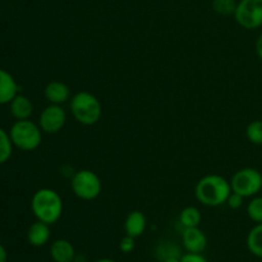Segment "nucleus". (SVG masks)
I'll return each instance as SVG.
<instances>
[{
    "mask_svg": "<svg viewBox=\"0 0 262 262\" xmlns=\"http://www.w3.org/2000/svg\"><path fill=\"white\" fill-rule=\"evenodd\" d=\"M232 193L230 181L219 174H209L197 182L194 194L202 205L209 207H217L227 204L228 197Z\"/></svg>",
    "mask_w": 262,
    "mask_h": 262,
    "instance_id": "obj_1",
    "label": "nucleus"
},
{
    "mask_svg": "<svg viewBox=\"0 0 262 262\" xmlns=\"http://www.w3.org/2000/svg\"><path fill=\"white\" fill-rule=\"evenodd\" d=\"M31 210L36 219L51 225L58 222L63 214V200L54 189L41 188L32 196Z\"/></svg>",
    "mask_w": 262,
    "mask_h": 262,
    "instance_id": "obj_2",
    "label": "nucleus"
},
{
    "mask_svg": "<svg viewBox=\"0 0 262 262\" xmlns=\"http://www.w3.org/2000/svg\"><path fill=\"white\" fill-rule=\"evenodd\" d=\"M71 113L82 125H95L102 115L100 100L89 91H79L71 97Z\"/></svg>",
    "mask_w": 262,
    "mask_h": 262,
    "instance_id": "obj_3",
    "label": "nucleus"
},
{
    "mask_svg": "<svg viewBox=\"0 0 262 262\" xmlns=\"http://www.w3.org/2000/svg\"><path fill=\"white\" fill-rule=\"evenodd\" d=\"M13 146L22 151H33L41 145L42 129L32 120H17L9 130Z\"/></svg>",
    "mask_w": 262,
    "mask_h": 262,
    "instance_id": "obj_4",
    "label": "nucleus"
},
{
    "mask_svg": "<svg viewBox=\"0 0 262 262\" xmlns=\"http://www.w3.org/2000/svg\"><path fill=\"white\" fill-rule=\"evenodd\" d=\"M71 188L78 199L83 201H92L101 194L102 183L95 171L82 169L76 171L71 179Z\"/></svg>",
    "mask_w": 262,
    "mask_h": 262,
    "instance_id": "obj_5",
    "label": "nucleus"
},
{
    "mask_svg": "<svg viewBox=\"0 0 262 262\" xmlns=\"http://www.w3.org/2000/svg\"><path fill=\"white\" fill-rule=\"evenodd\" d=\"M232 191L245 199L255 197L262 189V174L257 169L243 168L235 171L230 179Z\"/></svg>",
    "mask_w": 262,
    "mask_h": 262,
    "instance_id": "obj_6",
    "label": "nucleus"
},
{
    "mask_svg": "<svg viewBox=\"0 0 262 262\" xmlns=\"http://www.w3.org/2000/svg\"><path fill=\"white\" fill-rule=\"evenodd\" d=\"M234 18L241 27L256 30L262 26V0H241L237 4Z\"/></svg>",
    "mask_w": 262,
    "mask_h": 262,
    "instance_id": "obj_7",
    "label": "nucleus"
},
{
    "mask_svg": "<svg viewBox=\"0 0 262 262\" xmlns=\"http://www.w3.org/2000/svg\"><path fill=\"white\" fill-rule=\"evenodd\" d=\"M67 122V113L61 105L50 104L41 112L38 118V125L42 132L55 135L60 132Z\"/></svg>",
    "mask_w": 262,
    "mask_h": 262,
    "instance_id": "obj_8",
    "label": "nucleus"
},
{
    "mask_svg": "<svg viewBox=\"0 0 262 262\" xmlns=\"http://www.w3.org/2000/svg\"><path fill=\"white\" fill-rule=\"evenodd\" d=\"M183 246L187 252L202 253L207 247V237L199 227L184 228L182 233Z\"/></svg>",
    "mask_w": 262,
    "mask_h": 262,
    "instance_id": "obj_9",
    "label": "nucleus"
},
{
    "mask_svg": "<svg viewBox=\"0 0 262 262\" xmlns=\"http://www.w3.org/2000/svg\"><path fill=\"white\" fill-rule=\"evenodd\" d=\"M50 225L43 222H40V220L31 224L27 230V241L33 247H42V246H45L50 241Z\"/></svg>",
    "mask_w": 262,
    "mask_h": 262,
    "instance_id": "obj_10",
    "label": "nucleus"
},
{
    "mask_svg": "<svg viewBox=\"0 0 262 262\" xmlns=\"http://www.w3.org/2000/svg\"><path fill=\"white\" fill-rule=\"evenodd\" d=\"M43 94L50 104L55 105H61L71 99V90L60 81H53L46 84Z\"/></svg>",
    "mask_w": 262,
    "mask_h": 262,
    "instance_id": "obj_11",
    "label": "nucleus"
},
{
    "mask_svg": "<svg viewBox=\"0 0 262 262\" xmlns=\"http://www.w3.org/2000/svg\"><path fill=\"white\" fill-rule=\"evenodd\" d=\"M146 225V216L143 212H141L140 210H133L129 214L127 215L124 222V230L125 234L129 235L132 238H138L145 233Z\"/></svg>",
    "mask_w": 262,
    "mask_h": 262,
    "instance_id": "obj_12",
    "label": "nucleus"
},
{
    "mask_svg": "<svg viewBox=\"0 0 262 262\" xmlns=\"http://www.w3.org/2000/svg\"><path fill=\"white\" fill-rule=\"evenodd\" d=\"M18 95V84L9 72L0 69V105L10 104Z\"/></svg>",
    "mask_w": 262,
    "mask_h": 262,
    "instance_id": "obj_13",
    "label": "nucleus"
},
{
    "mask_svg": "<svg viewBox=\"0 0 262 262\" xmlns=\"http://www.w3.org/2000/svg\"><path fill=\"white\" fill-rule=\"evenodd\" d=\"M50 256L54 262H73L76 258V251L69 241L56 239L50 247Z\"/></svg>",
    "mask_w": 262,
    "mask_h": 262,
    "instance_id": "obj_14",
    "label": "nucleus"
},
{
    "mask_svg": "<svg viewBox=\"0 0 262 262\" xmlns=\"http://www.w3.org/2000/svg\"><path fill=\"white\" fill-rule=\"evenodd\" d=\"M10 113L17 120L30 119L33 113V104L25 95H17L10 101Z\"/></svg>",
    "mask_w": 262,
    "mask_h": 262,
    "instance_id": "obj_15",
    "label": "nucleus"
},
{
    "mask_svg": "<svg viewBox=\"0 0 262 262\" xmlns=\"http://www.w3.org/2000/svg\"><path fill=\"white\" fill-rule=\"evenodd\" d=\"M247 247L252 255L262 258V223L253 227L248 233Z\"/></svg>",
    "mask_w": 262,
    "mask_h": 262,
    "instance_id": "obj_16",
    "label": "nucleus"
},
{
    "mask_svg": "<svg viewBox=\"0 0 262 262\" xmlns=\"http://www.w3.org/2000/svg\"><path fill=\"white\" fill-rule=\"evenodd\" d=\"M201 211H200L197 207L193 206L186 207V209L182 210L181 214H179V223H181V225H183L184 228L199 227V225L201 224Z\"/></svg>",
    "mask_w": 262,
    "mask_h": 262,
    "instance_id": "obj_17",
    "label": "nucleus"
},
{
    "mask_svg": "<svg viewBox=\"0 0 262 262\" xmlns=\"http://www.w3.org/2000/svg\"><path fill=\"white\" fill-rule=\"evenodd\" d=\"M13 152V142L9 133L0 128V165L7 163Z\"/></svg>",
    "mask_w": 262,
    "mask_h": 262,
    "instance_id": "obj_18",
    "label": "nucleus"
},
{
    "mask_svg": "<svg viewBox=\"0 0 262 262\" xmlns=\"http://www.w3.org/2000/svg\"><path fill=\"white\" fill-rule=\"evenodd\" d=\"M246 136L253 145H262V120H253L247 125Z\"/></svg>",
    "mask_w": 262,
    "mask_h": 262,
    "instance_id": "obj_19",
    "label": "nucleus"
},
{
    "mask_svg": "<svg viewBox=\"0 0 262 262\" xmlns=\"http://www.w3.org/2000/svg\"><path fill=\"white\" fill-rule=\"evenodd\" d=\"M235 0H212V9L220 15H232L237 9Z\"/></svg>",
    "mask_w": 262,
    "mask_h": 262,
    "instance_id": "obj_20",
    "label": "nucleus"
},
{
    "mask_svg": "<svg viewBox=\"0 0 262 262\" xmlns=\"http://www.w3.org/2000/svg\"><path fill=\"white\" fill-rule=\"evenodd\" d=\"M156 256L159 257V260L164 261L169 257H181V250L177 245L173 243H161L160 246L156 250Z\"/></svg>",
    "mask_w": 262,
    "mask_h": 262,
    "instance_id": "obj_21",
    "label": "nucleus"
},
{
    "mask_svg": "<svg viewBox=\"0 0 262 262\" xmlns=\"http://www.w3.org/2000/svg\"><path fill=\"white\" fill-rule=\"evenodd\" d=\"M247 214L252 222L262 223V197H253L247 206Z\"/></svg>",
    "mask_w": 262,
    "mask_h": 262,
    "instance_id": "obj_22",
    "label": "nucleus"
},
{
    "mask_svg": "<svg viewBox=\"0 0 262 262\" xmlns=\"http://www.w3.org/2000/svg\"><path fill=\"white\" fill-rule=\"evenodd\" d=\"M243 202H245V197L241 196L239 193H235V192L232 191L230 196L228 197L227 205L233 210H238L243 206Z\"/></svg>",
    "mask_w": 262,
    "mask_h": 262,
    "instance_id": "obj_23",
    "label": "nucleus"
},
{
    "mask_svg": "<svg viewBox=\"0 0 262 262\" xmlns=\"http://www.w3.org/2000/svg\"><path fill=\"white\" fill-rule=\"evenodd\" d=\"M136 243L135 238L129 237V235H125L124 238H122V241L119 242V250L124 253H129L135 250Z\"/></svg>",
    "mask_w": 262,
    "mask_h": 262,
    "instance_id": "obj_24",
    "label": "nucleus"
},
{
    "mask_svg": "<svg viewBox=\"0 0 262 262\" xmlns=\"http://www.w3.org/2000/svg\"><path fill=\"white\" fill-rule=\"evenodd\" d=\"M181 262H207V260L201 253L187 252L181 256Z\"/></svg>",
    "mask_w": 262,
    "mask_h": 262,
    "instance_id": "obj_25",
    "label": "nucleus"
},
{
    "mask_svg": "<svg viewBox=\"0 0 262 262\" xmlns=\"http://www.w3.org/2000/svg\"><path fill=\"white\" fill-rule=\"evenodd\" d=\"M255 49H256V54H257V56L262 60V33L258 36L257 40H256Z\"/></svg>",
    "mask_w": 262,
    "mask_h": 262,
    "instance_id": "obj_26",
    "label": "nucleus"
},
{
    "mask_svg": "<svg viewBox=\"0 0 262 262\" xmlns=\"http://www.w3.org/2000/svg\"><path fill=\"white\" fill-rule=\"evenodd\" d=\"M0 262H8V253L4 246L0 243Z\"/></svg>",
    "mask_w": 262,
    "mask_h": 262,
    "instance_id": "obj_27",
    "label": "nucleus"
},
{
    "mask_svg": "<svg viewBox=\"0 0 262 262\" xmlns=\"http://www.w3.org/2000/svg\"><path fill=\"white\" fill-rule=\"evenodd\" d=\"M163 262H181V257H169Z\"/></svg>",
    "mask_w": 262,
    "mask_h": 262,
    "instance_id": "obj_28",
    "label": "nucleus"
},
{
    "mask_svg": "<svg viewBox=\"0 0 262 262\" xmlns=\"http://www.w3.org/2000/svg\"><path fill=\"white\" fill-rule=\"evenodd\" d=\"M95 262H117L115 260H112V258H101V260H97Z\"/></svg>",
    "mask_w": 262,
    "mask_h": 262,
    "instance_id": "obj_29",
    "label": "nucleus"
}]
</instances>
